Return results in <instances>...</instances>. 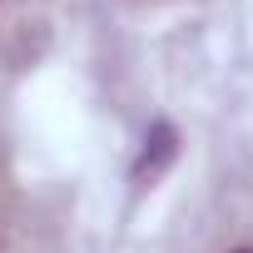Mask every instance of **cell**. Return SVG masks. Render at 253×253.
I'll return each mask as SVG.
<instances>
[{"instance_id":"obj_1","label":"cell","mask_w":253,"mask_h":253,"mask_svg":"<svg viewBox=\"0 0 253 253\" xmlns=\"http://www.w3.org/2000/svg\"><path fill=\"white\" fill-rule=\"evenodd\" d=\"M243 253H253V248H243Z\"/></svg>"}]
</instances>
